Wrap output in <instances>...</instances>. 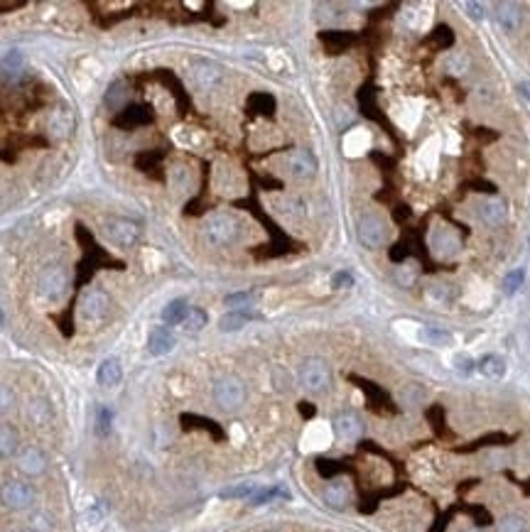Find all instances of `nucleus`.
Returning <instances> with one entry per match:
<instances>
[{
  "label": "nucleus",
  "instance_id": "obj_1",
  "mask_svg": "<svg viewBox=\"0 0 530 532\" xmlns=\"http://www.w3.org/2000/svg\"><path fill=\"white\" fill-rule=\"evenodd\" d=\"M69 289V270L59 263H52L42 270L40 277H37V292H40L45 300L49 302H59Z\"/></svg>",
  "mask_w": 530,
  "mask_h": 532
},
{
  "label": "nucleus",
  "instance_id": "obj_2",
  "mask_svg": "<svg viewBox=\"0 0 530 532\" xmlns=\"http://www.w3.org/2000/svg\"><path fill=\"white\" fill-rule=\"evenodd\" d=\"M37 501V491L32 483L20 478H10L3 483L0 488V503L8 508V510H30Z\"/></svg>",
  "mask_w": 530,
  "mask_h": 532
},
{
  "label": "nucleus",
  "instance_id": "obj_3",
  "mask_svg": "<svg viewBox=\"0 0 530 532\" xmlns=\"http://www.w3.org/2000/svg\"><path fill=\"white\" fill-rule=\"evenodd\" d=\"M241 228H239V221H236L231 213H211L207 221V226H204V236H207V241L211 245H231L239 238Z\"/></svg>",
  "mask_w": 530,
  "mask_h": 532
},
{
  "label": "nucleus",
  "instance_id": "obj_4",
  "mask_svg": "<svg viewBox=\"0 0 530 532\" xmlns=\"http://www.w3.org/2000/svg\"><path fill=\"white\" fill-rule=\"evenodd\" d=\"M214 400L221 410L226 412H234L241 405L246 403V385L241 378L236 376H226L221 380L214 382Z\"/></svg>",
  "mask_w": 530,
  "mask_h": 532
},
{
  "label": "nucleus",
  "instance_id": "obj_5",
  "mask_svg": "<svg viewBox=\"0 0 530 532\" xmlns=\"http://www.w3.org/2000/svg\"><path fill=\"white\" fill-rule=\"evenodd\" d=\"M300 382L310 393H324L332 385V371L322 358H305L300 366Z\"/></svg>",
  "mask_w": 530,
  "mask_h": 532
},
{
  "label": "nucleus",
  "instance_id": "obj_6",
  "mask_svg": "<svg viewBox=\"0 0 530 532\" xmlns=\"http://www.w3.org/2000/svg\"><path fill=\"white\" fill-rule=\"evenodd\" d=\"M356 231H359L361 243H364L366 248H380V245L385 243V238H388L385 221L380 216H376V213H366V216H361Z\"/></svg>",
  "mask_w": 530,
  "mask_h": 532
},
{
  "label": "nucleus",
  "instance_id": "obj_7",
  "mask_svg": "<svg viewBox=\"0 0 530 532\" xmlns=\"http://www.w3.org/2000/svg\"><path fill=\"white\" fill-rule=\"evenodd\" d=\"M104 231H106V236H109L111 243L120 245V248L136 245L138 236H140L138 223L128 221V218H109V221L104 223Z\"/></svg>",
  "mask_w": 530,
  "mask_h": 532
},
{
  "label": "nucleus",
  "instance_id": "obj_8",
  "mask_svg": "<svg viewBox=\"0 0 530 532\" xmlns=\"http://www.w3.org/2000/svg\"><path fill=\"white\" fill-rule=\"evenodd\" d=\"M155 120L152 115V108L145 104H128L123 106V111H118V115L113 118V125L120 130H136L143 128V125H150Z\"/></svg>",
  "mask_w": 530,
  "mask_h": 532
},
{
  "label": "nucleus",
  "instance_id": "obj_9",
  "mask_svg": "<svg viewBox=\"0 0 530 532\" xmlns=\"http://www.w3.org/2000/svg\"><path fill=\"white\" fill-rule=\"evenodd\" d=\"M15 464L22 476H27V478H37V476H42L45 471H47L49 459L40 446H25V449L17 451Z\"/></svg>",
  "mask_w": 530,
  "mask_h": 532
},
{
  "label": "nucleus",
  "instance_id": "obj_10",
  "mask_svg": "<svg viewBox=\"0 0 530 532\" xmlns=\"http://www.w3.org/2000/svg\"><path fill=\"white\" fill-rule=\"evenodd\" d=\"M81 316L83 319H104L106 314H109V309H111V300H109V295H106L104 289H86L83 292V297H81Z\"/></svg>",
  "mask_w": 530,
  "mask_h": 532
},
{
  "label": "nucleus",
  "instance_id": "obj_11",
  "mask_svg": "<svg viewBox=\"0 0 530 532\" xmlns=\"http://www.w3.org/2000/svg\"><path fill=\"white\" fill-rule=\"evenodd\" d=\"M221 76H224L221 67L209 62V59H197V62L192 64V81L194 86L202 88V91H211V88L221 81Z\"/></svg>",
  "mask_w": 530,
  "mask_h": 532
},
{
  "label": "nucleus",
  "instance_id": "obj_12",
  "mask_svg": "<svg viewBox=\"0 0 530 532\" xmlns=\"http://www.w3.org/2000/svg\"><path fill=\"white\" fill-rule=\"evenodd\" d=\"M351 382H356L361 390L366 393V400H369V405L376 410V412H393V405H390V398L385 395L383 388H378L376 382L371 380H364V378H356L351 376Z\"/></svg>",
  "mask_w": 530,
  "mask_h": 532
},
{
  "label": "nucleus",
  "instance_id": "obj_13",
  "mask_svg": "<svg viewBox=\"0 0 530 532\" xmlns=\"http://www.w3.org/2000/svg\"><path fill=\"white\" fill-rule=\"evenodd\" d=\"M334 429H337L339 440L353 442L359 440L361 432H364V422H361V417L356 412H342L334 419Z\"/></svg>",
  "mask_w": 530,
  "mask_h": 532
},
{
  "label": "nucleus",
  "instance_id": "obj_14",
  "mask_svg": "<svg viewBox=\"0 0 530 532\" xmlns=\"http://www.w3.org/2000/svg\"><path fill=\"white\" fill-rule=\"evenodd\" d=\"M96 380H99V385L106 390L118 388L120 380H123V366H120L118 358H106L99 366V371H96Z\"/></svg>",
  "mask_w": 530,
  "mask_h": 532
},
{
  "label": "nucleus",
  "instance_id": "obj_15",
  "mask_svg": "<svg viewBox=\"0 0 530 532\" xmlns=\"http://www.w3.org/2000/svg\"><path fill=\"white\" fill-rule=\"evenodd\" d=\"M287 165H290V172L297 179H307V177H312L317 172V160L310 150H295L287 160Z\"/></svg>",
  "mask_w": 530,
  "mask_h": 532
},
{
  "label": "nucleus",
  "instance_id": "obj_16",
  "mask_svg": "<svg viewBox=\"0 0 530 532\" xmlns=\"http://www.w3.org/2000/svg\"><path fill=\"white\" fill-rule=\"evenodd\" d=\"M175 348V336L167 326H155L147 336V351L152 356H167Z\"/></svg>",
  "mask_w": 530,
  "mask_h": 532
},
{
  "label": "nucleus",
  "instance_id": "obj_17",
  "mask_svg": "<svg viewBox=\"0 0 530 532\" xmlns=\"http://www.w3.org/2000/svg\"><path fill=\"white\" fill-rule=\"evenodd\" d=\"M319 40H322V45L327 47V52L337 54V52L348 49V47L356 42V35H353V32H346V30H324V32H319Z\"/></svg>",
  "mask_w": 530,
  "mask_h": 532
},
{
  "label": "nucleus",
  "instance_id": "obj_18",
  "mask_svg": "<svg viewBox=\"0 0 530 532\" xmlns=\"http://www.w3.org/2000/svg\"><path fill=\"white\" fill-rule=\"evenodd\" d=\"M27 419H30L35 427H47L54 419V410L49 405L47 398H32L27 403Z\"/></svg>",
  "mask_w": 530,
  "mask_h": 532
},
{
  "label": "nucleus",
  "instance_id": "obj_19",
  "mask_svg": "<svg viewBox=\"0 0 530 532\" xmlns=\"http://www.w3.org/2000/svg\"><path fill=\"white\" fill-rule=\"evenodd\" d=\"M20 451V434L13 424L0 422V461L13 459Z\"/></svg>",
  "mask_w": 530,
  "mask_h": 532
},
{
  "label": "nucleus",
  "instance_id": "obj_20",
  "mask_svg": "<svg viewBox=\"0 0 530 532\" xmlns=\"http://www.w3.org/2000/svg\"><path fill=\"white\" fill-rule=\"evenodd\" d=\"M496 20L506 32H515L520 27V6L515 3H496Z\"/></svg>",
  "mask_w": 530,
  "mask_h": 532
},
{
  "label": "nucleus",
  "instance_id": "obj_21",
  "mask_svg": "<svg viewBox=\"0 0 530 532\" xmlns=\"http://www.w3.org/2000/svg\"><path fill=\"white\" fill-rule=\"evenodd\" d=\"M179 422H182L184 429H204V432H209L214 440H218V442L226 437L224 429L218 427V424L214 422V419H209V417H199V414H182Z\"/></svg>",
  "mask_w": 530,
  "mask_h": 532
},
{
  "label": "nucleus",
  "instance_id": "obj_22",
  "mask_svg": "<svg viewBox=\"0 0 530 532\" xmlns=\"http://www.w3.org/2000/svg\"><path fill=\"white\" fill-rule=\"evenodd\" d=\"M250 319H255L253 312L234 309V312H229V314H224L221 319H218V329L224 331V334H231V331H241Z\"/></svg>",
  "mask_w": 530,
  "mask_h": 532
},
{
  "label": "nucleus",
  "instance_id": "obj_23",
  "mask_svg": "<svg viewBox=\"0 0 530 532\" xmlns=\"http://www.w3.org/2000/svg\"><path fill=\"white\" fill-rule=\"evenodd\" d=\"M479 213H481V221L486 223V226H501V223L506 221L508 209H506V204L501 202V199H491V202L483 204Z\"/></svg>",
  "mask_w": 530,
  "mask_h": 532
},
{
  "label": "nucleus",
  "instance_id": "obj_24",
  "mask_svg": "<svg viewBox=\"0 0 530 532\" xmlns=\"http://www.w3.org/2000/svg\"><path fill=\"white\" fill-rule=\"evenodd\" d=\"M189 309H192V307L187 305V300H172L170 305L162 309V321H165L167 326L182 324V321L187 319Z\"/></svg>",
  "mask_w": 530,
  "mask_h": 532
},
{
  "label": "nucleus",
  "instance_id": "obj_25",
  "mask_svg": "<svg viewBox=\"0 0 530 532\" xmlns=\"http://www.w3.org/2000/svg\"><path fill=\"white\" fill-rule=\"evenodd\" d=\"M324 503H327L329 508H337V510L346 508L348 488L344 486V483H329V486L324 488Z\"/></svg>",
  "mask_w": 530,
  "mask_h": 532
},
{
  "label": "nucleus",
  "instance_id": "obj_26",
  "mask_svg": "<svg viewBox=\"0 0 530 532\" xmlns=\"http://www.w3.org/2000/svg\"><path fill=\"white\" fill-rule=\"evenodd\" d=\"M248 111L250 113H263V115H273L275 113V99H273L271 93H253L248 99Z\"/></svg>",
  "mask_w": 530,
  "mask_h": 532
},
{
  "label": "nucleus",
  "instance_id": "obj_27",
  "mask_svg": "<svg viewBox=\"0 0 530 532\" xmlns=\"http://www.w3.org/2000/svg\"><path fill=\"white\" fill-rule=\"evenodd\" d=\"M420 341H425L427 346H449L452 344V334L444 329H435V326H425L420 331Z\"/></svg>",
  "mask_w": 530,
  "mask_h": 532
},
{
  "label": "nucleus",
  "instance_id": "obj_28",
  "mask_svg": "<svg viewBox=\"0 0 530 532\" xmlns=\"http://www.w3.org/2000/svg\"><path fill=\"white\" fill-rule=\"evenodd\" d=\"M479 371L486 378H501L506 373V361L501 356L489 353V356H483L481 361H479Z\"/></svg>",
  "mask_w": 530,
  "mask_h": 532
},
{
  "label": "nucleus",
  "instance_id": "obj_29",
  "mask_svg": "<svg viewBox=\"0 0 530 532\" xmlns=\"http://www.w3.org/2000/svg\"><path fill=\"white\" fill-rule=\"evenodd\" d=\"M113 429V410L109 405H99L96 408V434L99 437H109Z\"/></svg>",
  "mask_w": 530,
  "mask_h": 532
},
{
  "label": "nucleus",
  "instance_id": "obj_30",
  "mask_svg": "<svg viewBox=\"0 0 530 532\" xmlns=\"http://www.w3.org/2000/svg\"><path fill=\"white\" fill-rule=\"evenodd\" d=\"M52 128L57 130L59 138H67V135L74 130V118H72V113H69L67 108L54 111V115H52Z\"/></svg>",
  "mask_w": 530,
  "mask_h": 532
},
{
  "label": "nucleus",
  "instance_id": "obj_31",
  "mask_svg": "<svg viewBox=\"0 0 530 532\" xmlns=\"http://www.w3.org/2000/svg\"><path fill=\"white\" fill-rule=\"evenodd\" d=\"M27 525H30L32 532H52L54 530V520L49 513L45 510H35L30 515V520H27Z\"/></svg>",
  "mask_w": 530,
  "mask_h": 532
},
{
  "label": "nucleus",
  "instance_id": "obj_32",
  "mask_svg": "<svg viewBox=\"0 0 530 532\" xmlns=\"http://www.w3.org/2000/svg\"><path fill=\"white\" fill-rule=\"evenodd\" d=\"M275 498H287V493L282 488L273 486V488H258V491L250 496V506H265V503L275 501Z\"/></svg>",
  "mask_w": 530,
  "mask_h": 532
},
{
  "label": "nucleus",
  "instance_id": "obj_33",
  "mask_svg": "<svg viewBox=\"0 0 530 532\" xmlns=\"http://www.w3.org/2000/svg\"><path fill=\"white\" fill-rule=\"evenodd\" d=\"M182 326H184L187 334H199V331L207 326V312L204 309H189V314H187V319L182 321Z\"/></svg>",
  "mask_w": 530,
  "mask_h": 532
},
{
  "label": "nucleus",
  "instance_id": "obj_34",
  "mask_svg": "<svg viewBox=\"0 0 530 532\" xmlns=\"http://www.w3.org/2000/svg\"><path fill=\"white\" fill-rule=\"evenodd\" d=\"M255 491H258V486H255V483H239V486L224 488V491L218 493V496L224 498V501H236V498H250Z\"/></svg>",
  "mask_w": 530,
  "mask_h": 532
},
{
  "label": "nucleus",
  "instance_id": "obj_35",
  "mask_svg": "<svg viewBox=\"0 0 530 532\" xmlns=\"http://www.w3.org/2000/svg\"><path fill=\"white\" fill-rule=\"evenodd\" d=\"M430 42L435 47H440V49H447V47L454 45V32L449 30L447 25H437L435 32H432V37H430Z\"/></svg>",
  "mask_w": 530,
  "mask_h": 532
},
{
  "label": "nucleus",
  "instance_id": "obj_36",
  "mask_svg": "<svg viewBox=\"0 0 530 532\" xmlns=\"http://www.w3.org/2000/svg\"><path fill=\"white\" fill-rule=\"evenodd\" d=\"M511 437H506V434H486V437H481L479 442H472L469 446H464V449L459 451H474V449H481V446H494V444H508Z\"/></svg>",
  "mask_w": 530,
  "mask_h": 532
},
{
  "label": "nucleus",
  "instance_id": "obj_37",
  "mask_svg": "<svg viewBox=\"0 0 530 532\" xmlns=\"http://www.w3.org/2000/svg\"><path fill=\"white\" fill-rule=\"evenodd\" d=\"M314 466H317V474L322 476V478H334V476L344 474V466L339 464V461H332V459H317L314 461Z\"/></svg>",
  "mask_w": 530,
  "mask_h": 532
},
{
  "label": "nucleus",
  "instance_id": "obj_38",
  "mask_svg": "<svg viewBox=\"0 0 530 532\" xmlns=\"http://www.w3.org/2000/svg\"><path fill=\"white\" fill-rule=\"evenodd\" d=\"M499 532H528V522L520 515H506L499 522Z\"/></svg>",
  "mask_w": 530,
  "mask_h": 532
},
{
  "label": "nucleus",
  "instance_id": "obj_39",
  "mask_svg": "<svg viewBox=\"0 0 530 532\" xmlns=\"http://www.w3.org/2000/svg\"><path fill=\"white\" fill-rule=\"evenodd\" d=\"M162 160V152L157 150V152H140V155L136 157V165H138V170H143V172H150V170H155L157 167V162Z\"/></svg>",
  "mask_w": 530,
  "mask_h": 532
},
{
  "label": "nucleus",
  "instance_id": "obj_40",
  "mask_svg": "<svg viewBox=\"0 0 530 532\" xmlns=\"http://www.w3.org/2000/svg\"><path fill=\"white\" fill-rule=\"evenodd\" d=\"M427 419H430L432 429H435L440 437H447V432H444V410H442L440 405L427 410Z\"/></svg>",
  "mask_w": 530,
  "mask_h": 532
},
{
  "label": "nucleus",
  "instance_id": "obj_41",
  "mask_svg": "<svg viewBox=\"0 0 530 532\" xmlns=\"http://www.w3.org/2000/svg\"><path fill=\"white\" fill-rule=\"evenodd\" d=\"M523 280H525V270L523 268H518V270H513V273L506 275V280H504L506 295H513V292H518V287L523 284Z\"/></svg>",
  "mask_w": 530,
  "mask_h": 532
},
{
  "label": "nucleus",
  "instance_id": "obj_42",
  "mask_svg": "<svg viewBox=\"0 0 530 532\" xmlns=\"http://www.w3.org/2000/svg\"><path fill=\"white\" fill-rule=\"evenodd\" d=\"M253 297H255V295L250 292V289H246V292H234V295L226 297L224 305H226V307H239V309H246V307H248L250 302H253Z\"/></svg>",
  "mask_w": 530,
  "mask_h": 532
},
{
  "label": "nucleus",
  "instance_id": "obj_43",
  "mask_svg": "<svg viewBox=\"0 0 530 532\" xmlns=\"http://www.w3.org/2000/svg\"><path fill=\"white\" fill-rule=\"evenodd\" d=\"M447 69H449L452 74H464V72H469V54L454 52L452 57L447 59Z\"/></svg>",
  "mask_w": 530,
  "mask_h": 532
},
{
  "label": "nucleus",
  "instance_id": "obj_44",
  "mask_svg": "<svg viewBox=\"0 0 530 532\" xmlns=\"http://www.w3.org/2000/svg\"><path fill=\"white\" fill-rule=\"evenodd\" d=\"M15 405V393H13L10 385H0V414H6L13 410Z\"/></svg>",
  "mask_w": 530,
  "mask_h": 532
},
{
  "label": "nucleus",
  "instance_id": "obj_45",
  "mask_svg": "<svg viewBox=\"0 0 530 532\" xmlns=\"http://www.w3.org/2000/svg\"><path fill=\"white\" fill-rule=\"evenodd\" d=\"M467 513L474 517V522H476V525H481V527L491 525V515H489V510H486V508H481V506H472V508H467Z\"/></svg>",
  "mask_w": 530,
  "mask_h": 532
},
{
  "label": "nucleus",
  "instance_id": "obj_46",
  "mask_svg": "<svg viewBox=\"0 0 530 532\" xmlns=\"http://www.w3.org/2000/svg\"><path fill=\"white\" fill-rule=\"evenodd\" d=\"M3 69L8 74H17L22 69V54L20 52H10L6 59H3Z\"/></svg>",
  "mask_w": 530,
  "mask_h": 532
},
{
  "label": "nucleus",
  "instance_id": "obj_47",
  "mask_svg": "<svg viewBox=\"0 0 530 532\" xmlns=\"http://www.w3.org/2000/svg\"><path fill=\"white\" fill-rule=\"evenodd\" d=\"M123 86H120V81L118 83H113V86L109 88V96H106V104L109 106H113V108H118L120 106V99H123Z\"/></svg>",
  "mask_w": 530,
  "mask_h": 532
},
{
  "label": "nucleus",
  "instance_id": "obj_48",
  "mask_svg": "<svg viewBox=\"0 0 530 532\" xmlns=\"http://www.w3.org/2000/svg\"><path fill=\"white\" fill-rule=\"evenodd\" d=\"M452 515H454V508H449L447 513H442V515L437 517L435 525L430 527V532H444L447 530V525H449V520H452Z\"/></svg>",
  "mask_w": 530,
  "mask_h": 532
},
{
  "label": "nucleus",
  "instance_id": "obj_49",
  "mask_svg": "<svg viewBox=\"0 0 530 532\" xmlns=\"http://www.w3.org/2000/svg\"><path fill=\"white\" fill-rule=\"evenodd\" d=\"M332 284H334V287H337V289H346V287H351V284H353L351 273H344V270H342V273H337V275H334V277H332Z\"/></svg>",
  "mask_w": 530,
  "mask_h": 532
},
{
  "label": "nucleus",
  "instance_id": "obj_50",
  "mask_svg": "<svg viewBox=\"0 0 530 532\" xmlns=\"http://www.w3.org/2000/svg\"><path fill=\"white\" fill-rule=\"evenodd\" d=\"M388 255H390V260H393V263H401V260H405L408 255H410V250H408L405 243H398V245H393V248H390Z\"/></svg>",
  "mask_w": 530,
  "mask_h": 532
},
{
  "label": "nucleus",
  "instance_id": "obj_51",
  "mask_svg": "<svg viewBox=\"0 0 530 532\" xmlns=\"http://www.w3.org/2000/svg\"><path fill=\"white\" fill-rule=\"evenodd\" d=\"M469 186L476 191H486V194H496V184H491V182H483V179H474L469 182Z\"/></svg>",
  "mask_w": 530,
  "mask_h": 532
},
{
  "label": "nucleus",
  "instance_id": "obj_52",
  "mask_svg": "<svg viewBox=\"0 0 530 532\" xmlns=\"http://www.w3.org/2000/svg\"><path fill=\"white\" fill-rule=\"evenodd\" d=\"M464 8H467L469 15H472L474 20H481V17H483V6H481V3H464Z\"/></svg>",
  "mask_w": 530,
  "mask_h": 532
},
{
  "label": "nucleus",
  "instance_id": "obj_53",
  "mask_svg": "<svg viewBox=\"0 0 530 532\" xmlns=\"http://www.w3.org/2000/svg\"><path fill=\"white\" fill-rule=\"evenodd\" d=\"M104 513H106V508H104V506L91 508V510L86 513V520H88V522H99L101 517H104Z\"/></svg>",
  "mask_w": 530,
  "mask_h": 532
},
{
  "label": "nucleus",
  "instance_id": "obj_54",
  "mask_svg": "<svg viewBox=\"0 0 530 532\" xmlns=\"http://www.w3.org/2000/svg\"><path fill=\"white\" fill-rule=\"evenodd\" d=\"M300 412H302V417H314L317 408H314V405H310V403H300Z\"/></svg>",
  "mask_w": 530,
  "mask_h": 532
},
{
  "label": "nucleus",
  "instance_id": "obj_55",
  "mask_svg": "<svg viewBox=\"0 0 530 532\" xmlns=\"http://www.w3.org/2000/svg\"><path fill=\"white\" fill-rule=\"evenodd\" d=\"M457 363H459V368H462L464 373H467V371H472V366H474V363L469 361V358H457Z\"/></svg>",
  "mask_w": 530,
  "mask_h": 532
},
{
  "label": "nucleus",
  "instance_id": "obj_56",
  "mask_svg": "<svg viewBox=\"0 0 530 532\" xmlns=\"http://www.w3.org/2000/svg\"><path fill=\"white\" fill-rule=\"evenodd\" d=\"M408 216H410V209H408V207H398V211H395V218H401V221H403V218H408Z\"/></svg>",
  "mask_w": 530,
  "mask_h": 532
},
{
  "label": "nucleus",
  "instance_id": "obj_57",
  "mask_svg": "<svg viewBox=\"0 0 530 532\" xmlns=\"http://www.w3.org/2000/svg\"><path fill=\"white\" fill-rule=\"evenodd\" d=\"M520 93H523V96H525V99H528L530 101V81H523V83H520Z\"/></svg>",
  "mask_w": 530,
  "mask_h": 532
},
{
  "label": "nucleus",
  "instance_id": "obj_58",
  "mask_svg": "<svg viewBox=\"0 0 530 532\" xmlns=\"http://www.w3.org/2000/svg\"><path fill=\"white\" fill-rule=\"evenodd\" d=\"M3 324H6V316H3V309H0V329H3Z\"/></svg>",
  "mask_w": 530,
  "mask_h": 532
},
{
  "label": "nucleus",
  "instance_id": "obj_59",
  "mask_svg": "<svg viewBox=\"0 0 530 532\" xmlns=\"http://www.w3.org/2000/svg\"><path fill=\"white\" fill-rule=\"evenodd\" d=\"M10 532H27V530H10Z\"/></svg>",
  "mask_w": 530,
  "mask_h": 532
}]
</instances>
